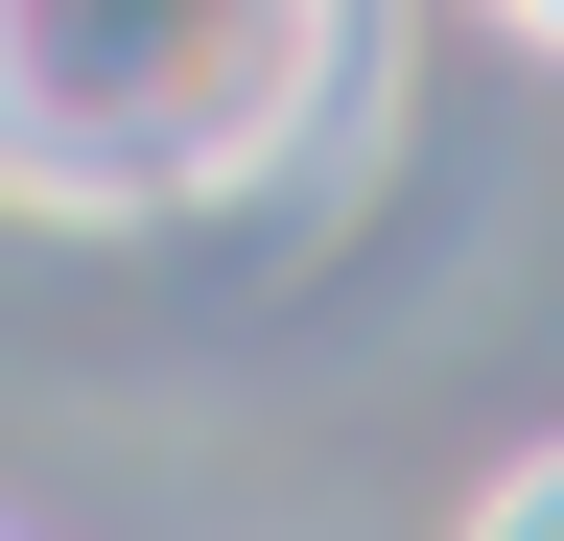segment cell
<instances>
[{"mask_svg":"<svg viewBox=\"0 0 564 541\" xmlns=\"http://www.w3.org/2000/svg\"><path fill=\"white\" fill-rule=\"evenodd\" d=\"M470 541H564V447H541V470H494V518H470Z\"/></svg>","mask_w":564,"mask_h":541,"instance_id":"2","label":"cell"},{"mask_svg":"<svg viewBox=\"0 0 564 541\" xmlns=\"http://www.w3.org/2000/svg\"><path fill=\"white\" fill-rule=\"evenodd\" d=\"M306 118V47H212V0H24V142L47 188H188Z\"/></svg>","mask_w":564,"mask_h":541,"instance_id":"1","label":"cell"},{"mask_svg":"<svg viewBox=\"0 0 564 541\" xmlns=\"http://www.w3.org/2000/svg\"><path fill=\"white\" fill-rule=\"evenodd\" d=\"M518 24H541V47H564V0H518Z\"/></svg>","mask_w":564,"mask_h":541,"instance_id":"3","label":"cell"}]
</instances>
